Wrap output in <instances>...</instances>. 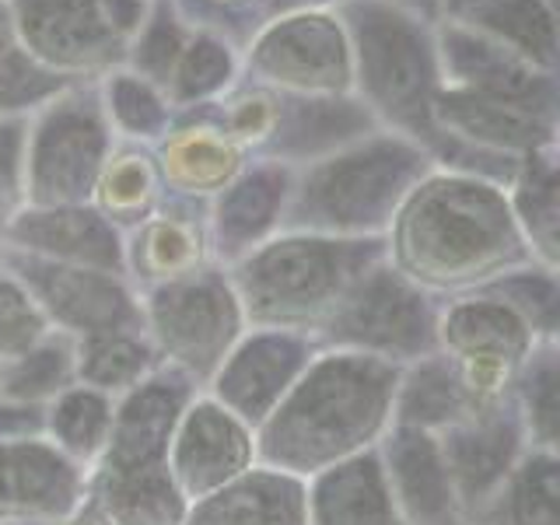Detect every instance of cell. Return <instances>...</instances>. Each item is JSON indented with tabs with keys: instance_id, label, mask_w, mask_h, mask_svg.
I'll use <instances>...</instances> for the list:
<instances>
[{
	"instance_id": "cell-33",
	"label": "cell",
	"mask_w": 560,
	"mask_h": 525,
	"mask_svg": "<svg viewBox=\"0 0 560 525\" xmlns=\"http://www.w3.org/2000/svg\"><path fill=\"white\" fill-rule=\"evenodd\" d=\"M74 382V340L63 337V332H46L39 343H32L18 358L4 361L0 396L32 402V407H46L49 399H57Z\"/></svg>"
},
{
	"instance_id": "cell-37",
	"label": "cell",
	"mask_w": 560,
	"mask_h": 525,
	"mask_svg": "<svg viewBox=\"0 0 560 525\" xmlns=\"http://www.w3.org/2000/svg\"><path fill=\"white\" fill-rule=\"evenodd\" d=\"M49 329L39 305L32 302L28 291L0 267V361L18 358L32 343H39Z\"/></svg>"
},
{
	"instance_id": "cell-2",
	"label": "cell",
	"mask_w": 560,
	"mask_h": 525,
	"mask_svg": "<svg viewBox=\"0 0 560 525\" xmlns=\"http://www.w3.org/2000/svg\"><path fill=\"white\" fill-rule=\"evenodd\" d=\"M399 368L347 350H315L308 368L256 428V459L291 477H315L378 448L393 428Z\"/></svg>"
},
{
	"instance_id": "cell-14",
	"label": "cell",
	"mask_w": 560,
	"mask_h": 525,
	"mask_svg": "<svg viewBox=\"0 0 560 525\" xmlns=\"http://www.w3.org/2000/svg\"><path fill=\"white\" fill-rule=\"evenodd\" d=\"M455 494H459L466 525L490 501V494L508 480V472L529 452V438L512 399L480 402L469 417L438 434Z\"/></svg>"
},
{
	"instance_id": "cell-38",
	"label": "cell",
	"mask_w": 560,
	"mask_h": 525,
	"mask_svg": "<svg viewBox=\"0 0 560 525\" xmlns=\"http://www.w3.org/2000/svg\"><path fill=\"white\" fill-rule=\"evenodd\" d=\"M228 74H232V57H228V49L214 39H200L183 52L179 74L172 78L175 95L183 102L203 98L210 92H218V88L228 81Z\"/></svg>"
},
{
	"instance_id": "cell-10",
	"label": "cell",
	"mask_w": 560,
	"mask_h": 525,
	"mask_svg": "<svg viewBox=\"0 0 560 525\" xmlns=\"http://www.w3.org/2000/svg\"><path fill=\"white\" fill-rule=\"evenodd\" d=\"M361 43V84L368 92V109L385 113L396 122V133L410 137L413 144L434 154L438 133L431 119V60L420 32L410 18L368 4L358 18Z\"/></svg>"
},
{
	"instance_id": "cell-4",
	"label": "cell",
	"mask_w": 560,
	"mask_h": 525,
	"mask_svg": "<svg viewBox=\"0 0 560 525\" xmlns=\"http://www.w3.org/2000/svg\"><path fill=\"white\" fill-rule=\"evenodd\" d=\"M378 259H385L382 238H329L284 228L224 270L249 329H284L315 340L343 294Z\"/></svg>"
},
{
	"instance_id": "cell-3",
	"label": "cell",
	"mask_w": 560,
	"mask_h": 525,
	"mask_svg": "<svg viewBox=\"0 0 560 525\" xmlns=\"http://www.w3.org/2000/svg\"><path fill=\"white\" fill-rule=\"evenodd\" d=\"M200 389L172 368H158L116 399L109 445L88 469L84 501L113 525H186L189 501L168 472V442L183 407Z\"/></svg>"
},
{
	"instance_id": "cell-26",
	"label": "cell",
	"mask_w": 560,
	"mask_h": 525,
	"mask_svg": "<svg viewBox=\"0 0 560 525\" xmlns=\"http://www.w3.org/2000/svg\"><path fill=\"white\" fill-rule=\"evenodd\" d=\"M477 407L480 402L469 396L459 372H455L438 350L407 368H399L393 424L442 434L452 424H459L463 417H469Z\"/></svg>"
},
{
	"instance_id": "cell-20",
	"label": "cell",
	"mask_w": 560,
	"mask_h": 525,
	"mask_svg": "<svg viewBox=\"0 0 560 525\" xmlns=\"http://www.w3.org/2000/svg\"><path fill=\"white\" fill-rule=\"evenodd\" d=\"M375 130V116L368 105L332 98V95H302L277 102L273 130L267 140V158L302 168L319 158L340 151Z\"/></svg>"
},
{
	"instance_id": "cell-44",
	"label": "cell",
	"mask_w": 560,
	"mask_h": 525,
	"mask_svg": "<svg viewBox=\"0 0 560 525\" xmlns=\"http://www.w3.org/2000/svg\"><path fill=\"white\" fill-rule=\"evenodd\" d=\"M0 49H4V43H0Z\"/></svg>"
},
{
	"instance_id": "cell-11",
	"label": "cell",
	"mask_w": 560,
	"mask_h": 525,
	"mask_svg": "<svg viewBox=\"0 0 560 525\" xmlns=\"http://www.w3.org/2000/svg\"><path fill=\"white\" fill-rule=\"evenodd\" d=\"M0 267L28 291L49 329L63 332L70 340L116 329H144V323H140V291L122 273L67 267V262L39 259L4 249V245H0Z\"/></svg>"
},
{
	"instance_id": "cell-24",
	"label": "cell",
	"mask_w": 560,
	"mask_h": 525,
	"mask_svg": "<svg viewBox=\"0 0 560 525\" xmlns=\"http://www.w3.org/2000/svg\"><path fill=\"white\" fill-rule=\"evenodd\" d=\"M504 200L518 232L539 267L557 270L560 262V197H557V154L539 148L515 162L504 179Z\"/></svg>"
},
{
	"instance_id": "cell-28",
	"label": "cell",
	"mask_w": 560,
	"mask_h": 525,
	"mask_svg": "<svg viewBox=\"0 0 560 525\" xmlns=\"http://www.w3.org/2000/svg\"><path fill=\"white\" fill-rule=\"evenodd\" d=\"M469 525H560V452H525Z\"/></svg>"
},
{
	"instance_id": "cell-9",
	"label": "cell",
	"mask_w": 560,
	"mask_h": 525,
	"mask_svg": "<svg viewBox=\"0 0 560 525\" xmlns=\"http://www.w3.org/2000/svg\"><path fill=\"white\" fill-rule=\"evenodd\" d=\"M113 151V130L95 98L67 95L25 127V207L88 203Z\"/></svg>"
},
{
	"instance_id": "cell-34",
	"label": "cell",
	"mask_w": 560,
	"mask_h": 525,
	"mask_svg": "<svg viewBox=\"0 0 560 525\" xmlns=\"http://www.w3.org/2000/svg\"><path fill=\"white\" fill-rule=\"evenodd\" d=\"M483 291L501 298L508 308H515L522 319L533 326V332L539 340H560V284H557V270L539 267V262H529V267H518L512 273H504L501 280H494V284L483 288Z\"/></svg>"
},
{
	"instance_id": "cell-30",
	"label": "cell",
	"mask_w": 560,
	"mask_h": 525,
	"mask_svg": "<svg viewBox=\"0 0 560 525\" xmlns=\"http://www.w3.org/2000/svg\"><path fill=\"white\" fill-rule=\"evenodd\" d=\"M74 368L81 385H92V389L119 399L151 378L162 361H158L144 329H116L74 340Z\"/></svg>"
},
{
	"instance_id": "cell-17",
	"label": "cell",
	"mask_w": 560,
	"mask_h": 525,
	"mask_svg": "<svg viewBox=\"0 0 560 525\" xmlns=\"http://www.w3.org/2000/svg\"><path fill=\"white\" fill-rule=\"evenodd\" d=\"M214 267L207 238V203L165 200L148 221L122 235V273L137 288H162Z\"/></svg>"
},
{
	"instance_id": "cell-21",
	"label": "cell",
	"mask_w": 560,
	"mask_h": 525,
	"mask_svg": "<svg viewBox=\"0 0 560 525\" xmlns=\"http://www.w3.org/2000/svg\"><path fill=\"white\" fill-rule=\"evenodd\" d=\"M305 525H402L378 448L305 480Z\"/></svg>"
},
{
	"instance_id": "cell-1",
	"label": "cell",
	"mask_w": 560,
	"mask_h": 525,
	"mask_svg": "<svg viewBox=\"0 0 560 525\" xmlns=\"http://www.w3.org/2000/svg\"><path fill=\"white\" fill-rule=\"evenodd\" d=\"M382 245L385 262L438 302L477 294L536 262L508 210L504 186L442 165H431L402 197Z\"/></svg>"
},
{
	"instance_id": "cell-27",
	"label": "cell",
	"mask_w": 560,
	"mask_h": 525,
	"mask_svg": "<svg viewBox=\"0 0 560 525\" xmlns=\"http://www.w3.org/2000/svg\"><path fill=\"white\" fill-rule=\"evenodd\" d=\"M165 200H168V192H165L154 154H148L137 144L109 151L92 186V197H88V203H92L119 235L133 232V228L140 221H148Z\"/></svg>"
},
{
	"instance_id": "cell-16",
	"label": "cell",
	"mask_w": 560,
	"mask_h": 525,
	"mask_svg": "<svg viewBox=\"0 0 560 525\" xmlns=\"http://www.w3.org/2000/svg\"><path fill=\"white\" fill-rule=\"evenodd\" d=\"M294 168L262 158L245 165L214 200L207 203V238L218 267H232L256 245L284 232Z\"/></svg>"
},
{
	"instance_id": "cell-39",
	"label": "cell",
	"mask_w": 560,
	"mask_h": 525,
	"mask_svg": "<svg viewBox=\"0 0 560 525\" xmlns=\"http://www.w3.org/2000/svg\"><path fill=\"white\" fill-rule=\"evenodd\" d=\"M25 207V122L0 119V238Z\"/></svg>"
},
{
	"instance_id": "cell-29",
	"label": "cell",
	"mask_w": 560,
	"mask_h": 525,
	"mask_svg": "<svg viewBox=\"0 0 560 525\" xmlns=\"http://www.w3.org/2000/svg\"><path fill=\"white\" fill-rule=\"evenodd\" d=\"M113 420L116 399L92 389V385L74 382L43 407V438L57 452H63L70 463L92 469L109 445Z\"/></svg>"
},
{
	"instance_id": "cell-25",
	"label": "cell",
	"mask_w": 560,
	"mask_h": 525,
	"mask_svg": "<svg viewBox=\"0 0 560 525\" xmlns=\"http://www.w3.org/2000/svg\"><path fill=\"white\" fill-rule=\"evenodd\" d=\"M259 60L270 74H288L284 84L319 95L343 84L340 32L326 18H298L294 25L270 32L259 46Z\"/></svg>"
},
{
	"instance_id": "cell-36",
	"label": "cell",
	"mask_w": 560,
	"mask_h": 525,
	"mask_svg": "<svg viewBox=\"0 0 560 525\" xmlns=\"http://www.w3.org/2000/svg\"><path fill=\"white\" fill-rule=\"evenodd\" d=\"M480 18L487 28H494L501 39H512L522 52L553 60V22L539 0H487Z\"/></svg>"
},
{
	"instance_id": "cell-32",
	"label": "cell",
	"mask_w": 560,
	"mask_h": 525,
	"mask_svg": "<svg viewBox=\"0 0 560 525\" xmlns=\"http://www.w3.org/2000/svg\"><path fill=\"white\" fill-rule=\"evenodd\" d=\"M25 32L46 57L88 60L102 43L98 0H22Z\"/></svg>"
},
{
	"instance_id": "cell-6",
	"label": "cell",
	"mask_w": 560,
	"mask_h": 525,
	"mask_svg": "<svg viewBox=\"0 0 560 525\" xmlns=\"http://www.w3.org/2000/svg\"><path fill=\"white\" fill-rule=\"evenodd\" d=\"M140 323L158 361L197 389H203L249 329L228 270L218 262L172 284L140 291Z\"/></svg>"
},
{
	"instance_id": "cell-35",
	"label": "cell",
	"mask_w": 560,
	"mask_h": 525,
	"mask_svg": "<svg viewBox=\"0 0 560 525\" xmlns=\"http://www.w3.org/2000/svg\"><path fill=\"white\" fill-rule=\"evenodd\" d=\"M105 122L109 130L130 140H154L168 133V105L140 78H116L105 98Z\"/></svg>"
},
{
	"instance_id": "cell-40",
	"label": "cell",
	"mask_w": 560,
	"mask_h": 525,
	"mask_svg": "<svg viewBox=\"0 0 560 525\" xmlns=\"http://www.w3.org/2000/svg\"><path fill=\"white\" fill-rule=\"evenodd\" d=\"M43 438V407L0 396V442H25Z\"/></svg>"
},
{
	"instance_id": "cell-12",
	"label": "cell",
	"mask_w": 560,
	"mask_h": 525,
	"mask_svg": "<svg viewBox=\"0 0 560 525\" xmlns=\"http://www.w3.org/2000/svg\"><path fill=\"white\" fill-rule=\"evenodd\" d=\"M315 350H319L315 340L302 332L245 329L232 354L203 385V393L256 431L277 410V402L291 393V385L302 378Z\"/></svg>"
},
{
	"instance_id": "cell-42",
	"label": "cell",
	"mask_w": 560,
	"mask_h": 525,
	"mask_svg": "<svg viewBox=\"0 0 560 525\" xmlns=\"http://www.w3.org/2000/svg\"><path fill=\"white\" fill-rule=\"evenodd\" d=\"M57 525H113V522L105 518V515L98 512V508H92V504L84 501L74 515H67V518H63V522H57Z\"/></svg>"
},
{
	"instance_id": "cell-15",
	"label": "cell",
	"mask_w": 560,
	"mask_h": 525,
	"mask_svg": "<svg viewBox=\"0 0 560 525\" xmlns=\"http://www.w3.org/2000/svg\"><path fill=\"white\" fill-rule=\"evenodd\" d=\"M88 494V469L46 438L0 442V525H57Z\"/></svg>"
},
{
	"instance_id": "cell-7",
	"label": "cell",
	"mask_w": 560,
	"mask_h": 525,
	"mask_svg": "<svg viewBox=\"0 0 560 525\" xmlns=\"http://www.w3.org/2000/svg\"><path fill=\"white\" fill-rule=\"evenodd\" d=\"M438 312H442V302L434 294L420 291L413 280L378 259L372 270L358 277L337 312L315 332V347L407 368L434 354Z\"/></svg>"
},
{
	"instance_id": "cell-18",
	"label": "cell",
	"mask_w": 560,
	"mask_h": 525,
	"mask_svg": "<svg viewBox=\"0 0 560 525\" xmlns=\"http://www.w3.org/2000/svg\"><path fill=\"white\" fill-rule=\"evenodd\" d=\"M378 459L402 525H466L438 434L393 424L378 442Z\"/></svg>"
},
{
	"instance_id": "cell-5",
	"label": "cell",
	"mask_w": 560,
	"mask_h": 525,
	"mask_svg": "<svg viewBox=\"0 0 560 525\" xmlns=\"http://www.w3.org/2000/svg\"><path fill=\"white\" fill-rule=\"evenodd\" d=\"M434 162L410 137L372 130L294 168L284 228L329 238H382L402 197Z\"/></svg>"
},
{
	"instance_id": "cell-19",
	"label": "cell",
	"mask_w": 560,
	"mask_h": 525,
	"mask_svg": "<svg viewBox=\"0 0 560 525\" xmlns=\"http://www.w3.org/2000/svg\"><path fill=\"white\" fill-rule=\"evenodd\" d=\"M0 245L39 259L67 262V267L122 273V235L92 203L22 207Z\"/></svg>"
},
{
	"instance_id": "cell-13",
	"label": "cell",
	"mask_w": 560,
	"mask_h": 525,
	"mask_svg": "<svg viewBox=\"0 0 560 525\" xmlns=\"http://www.w3.org/2000/svg\"><path fill=\"white\" fill-rule=\"evenodd\" d=\"M256 463V431L245 420L203 389L186 402L168 442V472L189 504L238 480Z\"/></svg>"
},
{
	"instance_id": "cell-23",
	"label": "cell",
	"mask_w": 560,
	"mask_h": 525,
	"mask_svg": "<svg viewBox=\"0 0 560 525\" xmlns=\"http://www.w3.org/2000/svg\"><path fill=\"white\" fill-rule=\"evenodd\" d=\"M165 192L175 200L210 203L218 192L249 165L245 151L221 127H183L168 130L162 151L154 154Z\"/></svg>"
},
{
	"instance_id": "cell-22",
	"label": "cell",
	"mask_w": 560,
	"mask_h": 525,
	"mask_svg": "<svg viewBox=\"0 0 560 525\" xmlns=\"http://www.w3.org/2000/svg\"><path fill=\"white\" fill-rule=\"evenodd\" d=\"M186 525H305V480L256 463L238 480L189 504Z\"/></svg>"
},
{
	"instance_id": "cell-31",
	"label": "cell",
	"mask_w": 560,
	"mask_h": 525,
	"mask_svg": "<svg viewBox=\"0 0 560 525\" xmlns=\"http://www.w3.org/2000/svg\"><path fill=\"white\" fill-rule=\"evenodd\" d=\"M508 399L522 420L529 448L560 452V340H547L533 350Z\"/></svg>"
},
{
	"instance_id": "cell-8",
	"label": "cell",
	"mask_w": 560,
	"mask_h": 525,
	"mask_svg": "<svg viewBox=\"0 0 560 525\" xmlns=\"http://www.w3.org/2000/svg\"><path fill=\"white\" fill-rule=\"evenodd\" d=\"M539 343L547 340H539L515 308L487 291L448 298L438 312L434 350L459 372L477 402L508 399L515 375Z\"/></svg>"
},
{
	"instance_id": "cell-43",
	"label": "cell",
	"mask_w": 560,
	"mask_h": 525,
	"mask_svg": "<svg viewBox=\"0 0 560 525\" xmlns=\"http://www.w3.org/2000/svg\"><path fill=\"white\" fill-rule=\"evenodd\" d=\"M0 382H4V361H0Z\"/></svg>"
},
{
	"instance_id": "cell-41",
	"label": "cell",
	"mask_w": 560,
	"mask_h": 525,
	"mask_svg": "<svg viewBox=\"0 0 560 525\" xmlns=\"http://www.w3.org/2000/svg\"><path fill=\"white\" fill-rule=\"evenodd\" d=\"M175 57H179V32H175V25H154L144 46H140V60L154 74H168V63Z\"/></svg>"
}]
</instances>
